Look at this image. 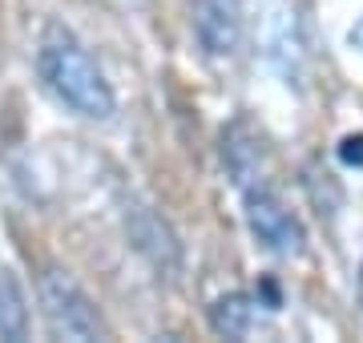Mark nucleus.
<instances>
[{"label":"nucleus","mask_w":363,"mask_h":343,"mask_svg":"<svg viewBox=\"0 0 363 343\" xmlns=\"http://www.w3.org/2000/svg\"><path fill=\"white\" fill-rule=\"evenodd\" d=\"M190 16L202 53L230 57L242 45V0H194Z\"/></svg>","instance_id":"4"},{"label":"nucleus","mask_w":363,"mask_h":343,"mask_svg":"<svg viewBox=\"0 0 363 343\" xmlns=\"http://www.w3.org/2000/svg\"><path fill=\"white\" fill-rule=\"evenodd\" d=\"M274 311H279V303H267L262 295L234 291V295H222L218 303L210 307V327L226 339H250L259 327H267V319Z\"/></svg>","instance_id":"5"},{"label":"nucleus","mask_w":363,"mask_h":343,"mask_svg":"<svg viewBox=\"0 0 363 343\" xmlns=\"http://www.w3.org/2000/svg\"><path fill=\"white\" fill-rule=\"evenodd\" d=\"M37 73L49 85L52 97L61 106H69L77 118H89V121L113 118L117 97L109 89L105 73L97 69L89 49L57 21H49L37 40Z\"/></svg>","instance_id":"1"},{"label":"nucleus","mask_w":363,"mask_h":343,"mask_svg":"<svg viewBox=\"0 0 363 343\" xmlns=\"http://www.w3.org/2000/svg\"><path fill=\"white\" fill-rule=\"evenodd\" d=\"M125 226H130L133 247H138L162 275H174V271H178V263H182L178 238H174V230H169L150 206H133L130 218H125Z\"/></svg>","instance_id":"6"},{"label":"nucleus","mask_w":363,"mask_h":343,"mask_svg":"<svg viewBox=\"0 0 363 343\" xmlns=\"http://www.w3.org/2000/svg\"><path fill=\"white\" fill-rule=\"evenodd\" d=\"M222 158H226V170H230L234 182L250 190V182H255L259 170H262V145L255 142V137H247L242 125H234V130L222 137Z\"/></svg>","instance_id":"7"},{"label":"nucleus","mask_w":363,"mask_h":343,"mask_svg":"<svg viewBox=\"0 0 363 343\" xmlns=\"http://www.w3.org/2000/svg\"><path fill=\"white\" fill-rule=\"evenodd\" d=\"M28 335V303L25 291L9 266H0V339L21 343Z\"/></svg>","instance_id":"8"},{"label":"nucleus","mask_w":363,"mask_h":343,"mask_svg":"<svg viewBox=\"0 0 363 343\" xmlns=\"http://www.w3.org/2000/svg\"><path fill=\"white\" fill-rule=\"evenodd\" d=\"M339 158L351 162V166H363V137H347L339 145Z\"/></svg>","instance_id":"9"},{"label":"nucleus","mask_w":363,"mask_h":343,"mask_svg":"<svg viewBox=\"0 0 363 343\" xmlns=\"http://www.w3.org/2000/svg\"><path fill=\"white\" fill-rule=\"evenodd\" d=\"M247 226H250V235L259 238L271 254H279V259H298L303 254L307 238H303L298 218L262 186L247 190Z\"/></svg>","instance_id":"3"},{"label":"nucleus","mask_w":363,"mask_h":343,"mask_svg":"<svg viewBox=\"0 0 363 343\" xmlns=\"http://www.w3.org/2000/svg\"><path fill=\"white\" fill-rule=\"evenodd\" d=\"M37 299H40V315H45V327H49L52 339H73V343L105 339L101 311L93 307L85 287L69 275L65 266H45L40 271Z\"/></svg>","instance_id":"2"},{"label":"nucleus","mask_w":363,"mask_h":343,"mask_svg":"<svg viewBox=\"0 0 363 343\" xmlns=\"http://www.w3.org/2000/svg\"><path fill=\"white\" fill-rule=\"evenodd\" d=\"M351 45H355V49L363 53V16H359V25L351 28Z\"/></svg>","instance_id":"10"}]
</instances>
